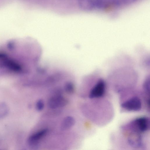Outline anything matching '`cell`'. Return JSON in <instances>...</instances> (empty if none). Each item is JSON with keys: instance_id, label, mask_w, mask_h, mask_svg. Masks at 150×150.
Masks as SVG:
<instances>
[{"instance_id": "6da1fadb", "label": "cell", "mask_w": 150, "mask_h": 150, "mask_svg": "<svg viewBox=\"0 0 150 150\" xmlns=\"http://www.w3.org/2000/svg\"><path fill=\"white\" fill-rule=\"evenodd\" d=\"M105 84L102 79L99 80L91 90L89 97L91 98H99L103 96L105 93Z\"/></svg>"}, {"instance_id": "7a4b0ae2", "label": "cell", "mask_w": 150, "mask_h": 150, "mask_svg": "<svg viewBox=\"0 0 150 150\" xmlns=\"http://www.w3.org/2000/svg\"><path fill=\"white\" fill-rule=\"evenodd\" d=\"M121 107L129 111L139 110L142 107L141 102L137 97H133L126 100L121 105Z\"/></svg>"}, {"instance_id": "3957f363", "label": "cell", "mask_w": 150, "mask_h": 150, "mask_svg": "<svg viewBox=\"0 0 150 150\" xmlns=\"http://www.w3.org/2000/svg\"><path fill=\"white\" fill-rule=\"evenodd\" d=\"M136 132H144L147 131L149 127V121L148 118L145 117H141L137 118L133 122Z\"/></svg>"}, {"instance_id": "277c9868", "label": "cell", "mask_w": 150, "mask_h": 150, "mask_svg": "<svg viewBox=\"0 0 150 150\" xmlns=\"http://www.w3.org/2000/svg\"><path fill=\"white\" fill-rule=\"evenodd\" d=\"M67 103V100L60 96H57L51 98L49 100L48 104L49 107L54 109L62 107L66 105Z\"/></svg>"}, {"instance_id": "5b68a950", "label": "cell", "mask_w": 150, "mask_h": 150, "mask_svg": "<svg viewBox=\"0 0 150 150\" xmlns=\"http://www.w3.org/2000/svg\"><path fill=\"white\" fill-rule=\"evenodd\" d=\"M47 129H44L33 134L28 139L29 144L32 146H36L38 142L47 133Z\"/></svg>"}, {"instance_id": "8992f818", "label": "cell", "mask_w": 150, "mask_h": 150, "mask_svg": "<svg viewBox=\"0 0 150 150\" xmlns=\"http://www.w3.org/2000/svg\"><path fill=\"white\" fill-rule=\"evenodd\" d=\"M75 120L72 117L67 116L64 118L61 125V129L63 130H67L73 126L75 123Z\"/></svg>"}, {"instance_id": "52a82bcc", "label": "cell", "mask_w": 150, "mask_h": 150, "mask_svg": "<svg viewBox=\"0 0 150 150\" xmlns=\"http://www.w3.org/2000/svg\"><path fill=\"white\" fill-rule=\"evenodd\" d=\"M9 108L6 103L3 102L0 103V118L4 117L8 114Z\"/></svg>"}, {"instance_id": "ba28073f", "label": "cell", "mask_w": 150, "mask_h": 150, "mask_svg": "<svg viewBox=\"0 0 150 150\" xmlns=\"http://www.w3.org/2000/svg\"><path fill=\"white\" fill-rule=\"evenodd\" d=\"M64 89L65 91L68 93L72 94L73 93L74 87L73 83L70 81L67 82L65 84Z\"/></svg>"}, {"instance_id": "9c48e42d", "label": "cell", "mask_w": 150, "mask_h": 150, "mask_svg": "<svg viewBox=\"0 0 150 150\" xmlns=\"http://www.w3.org/2000/svg\"><path fill=\"white\" fill-rule=\"evenodd\" d=\"M44 103L41 100H38L36 104V108L38 111L42 110L44 108Z\"/></svg>"}]
</instances>
